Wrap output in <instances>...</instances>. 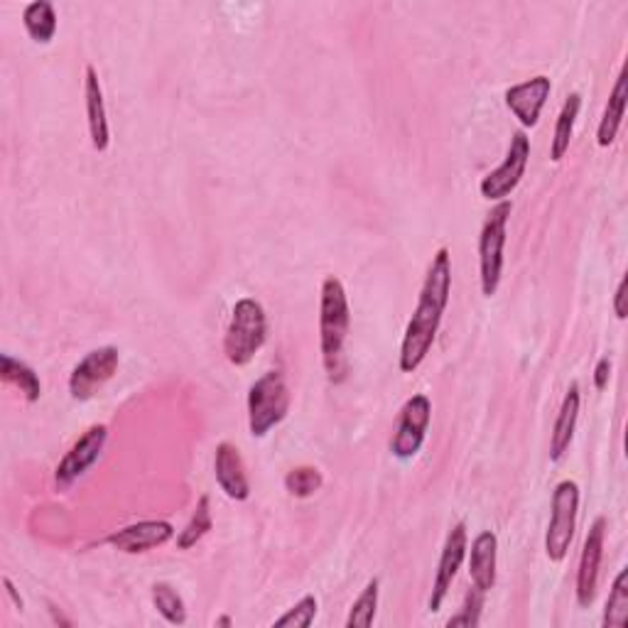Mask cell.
I'll use <instances>...</instances> for the list:
<instances>
[{
    "mask_svg": "<svg viewBox=\"0 0 628 628\" xmlns=\"http://www.w3.org/2000/svg\"><path fill=\"white\" fill-rule=\"evenodd\" d=\"M0 376L8 386H15L27 403H37L42 398V381L35 374V368L27 366L25 361L15 359L13 354L0 356Z\"/></svg>",
    "mask_w": 628,
    "mask_h": 628,
    "instance_id": "obj_22",
    "label": "cell"
},
{
    "mask_svg": "<svg viewBox=\"0 0 628 628\" xmlns=\"http://www.w3.org/2000/svg\"><path fill=\"white\" fill-rule=\"evenodd\" d=\"M528 159H530V137L526 131H516L510 135L504 163L498 165L494 173H488L482 179V185H478L482 197L486 201H496V205L498 201H506L520 185V179H524L528 169Z\"/></svg>",
    "mask_w": 628,
    "mask_h": 628,
    "instance_id": "obj_7",
    "label": "cell"
},
{
    "mask_svg": "<svg viewBox=\"0 0 628 628\" xmlns=\"http://www.w3.org/2000/svg\"><path fill=\"white\" fill-rule=\"evenodd\" d=\"M432 422V403L425 393H418L406 400L400 410L398 428L393 432L390 452L400 462H410L422 450L425 440H428V430Z\"/></svg>",
    "mask_w": 628,
    "mask_h": 628,
    "instance_id": "obj_8",
    "label": "cell"
},
{
    "mask_svg": "<svg viewBox=\"0 0 628 628\" xmlns=\"http://www.w3.org/2000/svg\"><path fill=\"white\" fill-rule=\"evenodd\" d=\"M121 366V351L115 346H99L89 351L69 374V396L79 403L91 400Z\"/></svg>",
    "mask_w": 628,
    "mask_h": 628,
    "instance_id": "obj_9",
    "label": "cell"
},
{
    "mask_svg": "<svg viewBox=\"0 0 628 628\" xmlns=\"http://www.w3.org/2000/svg\"><path fill=\"white\" fill-rule=\"evenodd\" d=\"M614 315H616V319H619V322H624V319H626V278H621L619 285H616Z\"/></svg>",
    "mask_w": 628,
    "mask_h": 628,
    "instance_id": "obj_31",
    "label": "cell"
},
{
    "mask_svg": "<svg viewBox=\"0 0 628 628\" xmlns=\"http://www.w3.org/2000/svg\"><path fill=\"white\" fill-rule=\"evenodd\" d=\"M351 332V307L344 283L337 275H327L319 290V351L327 378L339 386L346 381V342Z\"/></svg>",
    "mask_w": 628,
    "mask_h": 628,
    "instance_id": "obj_2",
    "label": "cell"
},
{
    "mask_svg": "<svg viewBox=\"0 0 628 628\" xmlns=\"http://www.w3.org/2000/svg\"><path fill=\"white\" fill-rule=\"evenodd\" d=\"M249 430L255 440L271 434L290 412V386L283 371H268L249 390Z\"/></svg>",
    "mask_w": 628,
    "mask_h": 628,
    "instance_id": "obj_4",
    "label": "cell"
},
{
    "mask_svg": "<svg viewBox=\"0 0 628 628\" xmlns=\"http://www.w3.org/2000/svg\"><path fill=\"white\" fill-rule=\"evenodd\" d=\"M626 101H628L626 71H621L619 77H616V84H614V89L609 93V101H606V106H604L602 121H599V128H597V145L599 147L614 145L616 135H619V131H621L624 115H626Z\"/></svg>",
    "mask_w": 628,
    "mask_h": 628,
    "instance_id": "obj_19",
    "label": "cell"
},
{
    "mask_svg": "<svg viewBox=\"0 0 628 628\" xmlns=\"http://www.w3.org/2000/svg\"><path fill=\"white\" fill-rule=\"evenodd\" d=\"M580 111H582V93L572 91L565 99V103H562V109L558 113V121H555V133H552V143H550L552 163H562V157L570 153L574 123H577Z\"/></svg>",
    "mask_w": 628,
    "mask_h": 628,
    "instance_id": "obj_20",
    "label": "cell"
},
{
    "mask_svg": "<svg viewBox=\"0 0 628 628\" xmlns=\"http://www.w3.org/2000/svg\"><path fill=\"white\" fill-rule=\"evenodd\" d=\"M151 597H153V606L157 609V614L163 616L167 624H173V626L187 624V604L183 599V594H179L173 584H167V582L153 584Z\"/></svg>",
    "mask_w": 628,
    "mask_h": 628,
    "instance_id": "obj_24",
    "label": "cell"
},
{
    "mask_svg": "<svg viewBox=\"0 0 628 628\" xmlns=\"http://www.w3.org/2000/svg\"><path fill=\"white\" fill-rule=\"evenodd\" d=\"M84 99H87V123L89 137L96 153H106L111 145V128H109V111H106L103 87L96 67H87L84 71Z\"/></svg>",
    "mask_w": 628,
    "mask_h": 628,
    "instance_id": "obj_16",
    "label": "cell"
},
{
    "mask_svg": "<svg viewBox=\"0 0 628 628\" xmlns=\"http://www.w3.org/2000/svg\"><path fill=\"white\" fill-rule=\"evenodd\" d=\"M510 211H514V201H498L492 214L486 217L482 233H478V283H482V295L488 300L498 293L504 278V249Z\"/></svg>",
    "mask_w": 628,
    "mask_h": 628,
    "instance_id": "obj_5",
    "label": "cell"
},
{
    "mask_svg": "<svg viewBox=\"0 0 628 628\" xmlns=\"http://www.w3.org/2000/svg\"><path fill=\"white\" fill-rule=\"evenodd\" d=\"M484 597H486V594H484V592H478V590L474 587V590L464 597L462 609L456 612L450 621H447V626H450V628H456V626L474 628V626H478V621H482Z\"/></svg>",
    "mask_w": 628,
    "mask_h": 628,
    "instance_id": "obj_29",
    "label": "cell"
},
{
    "mask_svg": "<svg viewBox=\"0 0 628 628\" xmlns=\"http://www.w3.org/2000/svg\"><path fill=\"white\" fill-rule=\"evenodd\" d=\"M211 528H214V516H211V498L205 494L199 496V502L191 510V516L187 520V526L179 530L177 536V550H191L197 542L205 540Z\"/></svg>",
    "mask_w": 628,
    "mask_h": 628,
    "instance_id": "obj_23",
    "label": "cell"
},
{
    "mask_svg": "<svg viewBox=\"0 0 628 628\" xmlns=\"http://www.w3.org/2000/svg\"><path fill=\"white\" fill-rule=\"evenodd\" d=\"M580 514V486L572 478H565L555 486L550 504V524L546 533V555L550 562L560 565L570 555V546L577 530Z\"/></svg>",
    "mask_w": 628,
    "mask_h": 628,
    "instance_id": "obj_6",
    "label": "cell"
},
{
    "mask_svg": "<svg viewBox=\"0 0 628 628\" xmlns=\"http://www.w3.org/2000/svg\"><path fill=\"white\" fill-rule=\"evenodd\" d=\"M106 442H109V428H106V425H91V428L69 447V452L62 456L55 470V486L59 492H69V488L101 460Z\"/></svg>",
    "mask_w": 628,
    "mask_h": 628,
    "instance_id": "obj_10",
    "label": "cell"
},
{
    "mask_svg": "<svg viewBox=\"0 0 628 628\" xmlns=\"http://www.w3.org/2000/svg\"><path fill=\"white\" fill-rule=\"evenodd\" d=\"M3 587H5V592H8V597L13 599V604H15V609H20L23 612L25 609V602H23V597H20V592L15 590V584L10 582V577H3Z\"/></svg>",
    "mask_w": 628,
    "mask_h": 628,
    "instance_id": "obj_32",
    "label": "cell"
},
{
    "mask_svg": "<svg viewBox=\"0 0 628 628\" xmlns=\"http://www.w3.org/2000/svg\"><path fill=\"white\" fill-rule=\"evenodd\" d=\"M496 568H498V538L494 530H484L472 542L470 550V577L472 584L488 594L496 587Z\"/></svg>",
    "mask_w": 628,
    "mask_h": 628,
    "instance_id": "obj_18",
    "label": "cell"
},
{
    "mask_svg": "<svg viewBox=\"0 0 628 628\" xmlns=\"http://www.w3.org/2000/svg\"><path fill=\"white\" fill-rule=\"evenodd\" d=\"M378 594H381V582L374 577L366 584L364 592L359 594V599L351 604L349 616H346V628L374 626L376 612H378Z\"/></svg>",
    "mask_w": 628,
    "mask_h": 628,
    "instance_id": "obj_26",
    "label": "cell"
},
{
    "mask_svg": "<svg viewBox=\"0 0 628 628\" xmlns=\"http://www.w3.org/2000/svg\"><path fill=\"white\" fill-rule=\"evenodd\" d=\"M612 359L609 356H602L597 361V366H594V388L597 390H606L609 388V378H612Z\"/></svg>",
    "mask_w": 628,
    "mask_h": 628,
    "instance_id": "obj_30",
    "label": "cell"
},
{
    "mask_svg": "<svg viewBox=\"0 0 628 628\" xmlns=\"http://www.w3.org/2000/svg\"><path fill=\"white\" fill-rule=\"evenodd\" d=\"M317 609L319 602L315 594H305V597L297 602L290 612L283 614L280 619H275V626L278 628H310L317 619Z\"/></svg>",
    "mask_w": 628,
    "mask_h": 628,
    "instance_id": "obj_28",
    "label": "cell"
},
{
    "mask_svg": "<svg viewBox=\"0 0 628 628\" xmlns=\"http://www.w3.org/2000/svg\"><path fill=\"white\" fill-rule=\"evenodd\" d=\"M23 25L32 42L49 45L57 35V10L49 0H32L23 10Z\"/></svg>",
    "mask_w": 628,
    "mask_h": 628,
    "instance_id": "obj_21",
    "label": "cell"
},
{
    "mask_svg": "<svg viewBox=\"0 0 628 628\" xmlns=\"http://www.w3.org/2000/svg\"><path fill=\"white\" fill-rule=\"evenodd\" d=\"M602 624L606 628H626L628 624V568L616 574L609 599H606L604 606Z\"/></svg>",
    "mask_w": 628,
    "mask_h": 628,
    "instance_id": "obj_25",
    "label": "cell"
},
{
    "mask_svg": "<svg viewBox=\"0 0 628 628\" xmlns=\"http://www.w3.org/2000/svg\"><path fill=\"white\" fill-rule=\"evenodd\" d=\"M175 538V526L169 520H141L125 526L106 538V546L123 552V555H143L155 548L167 546Z\"/></svg>",
    "mask_w": 628,
    "mask_h": 628,
    "instance_id": "obj_13",
    "label": "cell"
},
{
    "mask_svg": "<svg viewBox=\"0 0 628 628\" xmlns=\"http://www.w3.org/2000/svg\"><path fill=\"white\" fill-rule=\"evenodd\" d=\"M452 295V253L447 246L438 249L430 261L428 275L420 287L418 305L406 327V337L400 344L398 366L403 374H415L425 359L430 356L434 339H438L442 317Z\"/></svg>",
    "mask_w": 628,
    "mask_h": 628,
    "instance_id": "obj_1",
    "label": "cell"
},
{
    "mask_svg": "<svg viewBox=\"0 0 628 628\" xmlns=\"http://www.w3.org/2000/svg\"><path fill=\"white\" fill-rule=\"evenodd\" d=\"M214 476L217 484L231 502H249L251 498V478L243 464V456L236 444L221 442L214 452Z\"/></svg>",
    "mask_w": 628,
    "mask_h": 628,
    "instance_id": "obj_15",
    "label": "cell"
},
{
    "mask_svg": "<svg viewBox=\"0 0 628 628\" xmlns=\"http://www.w3.org/2000/svg\"><path fill=\"white\" fill-rule=\"evenodd\" d=\"M604 540H606V518L599 516L590 526L587 538H584L580 568H577V584H574V594H577V604L582 609H590L594 599H597L602 562H604Z\"/></svg>",
    "mask_w": 628,
    "mask_h": 628,
    "instance_id": "obj_11",
    "label": "cell"
},
{
    "mask_svg": "<svg viewBox=\"0 0 628 628\" xmlns=\"http://www.w3.org/2000/svg\"><path fill=\"white\" fill-rule=\"evenodd\" d=\"M466 550H470V533H466V524H456L444 538L438 572H434L432 594L428 602V609L432 614H438L442 609L447 594H450L452 590V582L456 580V572H460L462 562L466 560Z\"/></svg>",
    "mask_w": 628,
    "mask_h": 628,
    "instance_id": "obj_12",
    "label": "cell"
},
{
    "mask_svg": "<svg viewBox=\"0 0 628 628\" xmlns=\"http://www.w3.org/2000/svg\"><path fill=\"white\" fill-rule=\"evenodd\" d=\"M580 406H582L580 383H570L565 398H562L555 425H552V434H550V462L552 464H560L562 460H565V454L570 452L574 430H577V420H580Z\"/></svg>",
    "mask_w": 628,
    "mask_h": 628,
    "instance_id": "obj_17",
    "label": "cell"
},
{
    "mask_svg": "<svg viewBox=\"0 0 628 628\" xmlns=\"http://www.w3.org/2000/svg\"><path fill=\"white\" fill-rule=\"evenodd\" d=\"M268 342V315L255 297H241L233 305L231 319L223 334V354L233 366H249L255 354Z\"/></svg>",
    "mask_w": 628,
    "mask_h": 628,
    "instance_id": "obj_3",
    "label": "cell"
},
{
    "mask_svg": "<svg viewBox=\"0 0 628 628\" xmlns=\"http://www.w3.org/2000/svg\"><path fill=\"white\" fill-rule=\"evenodd\" d=\"M552 93V81L546 74H538V77L514 84L506 91V106L508 111L516 115V121L520 123L524 131L536 128L540 121V113L546 109V103Z\"/></svg>",
    "mask_w": 628,
    "mask_h": 628,
    "instance_id": "obj_14",
    "label": "cell"
},
{
    "mask_svg": "<svg viewBox=\"0 0 628 628\" xmlns=\"http://www.w3.org/2000/svg\"><path fill=\"white\" fill-rule=\"evenodd\" d=\"M217 626H223V628H231L233 621H231V616H219L217 619Z\"/></svg>",
    "mask_w": 628,
    "mask_h": 628,
    "instance_id": "obj_33",
    "label": "cell"
},
{
    "mask_svg": "<svg viewBox=\"0 0 628 628\" xmlns=\"http://www.w3.org/2000/svg\"><path fill=\"white\" fill-rule=\"evenodd\" d=\"M324 486V476L317 466L302 464L285 474V492L295 498H312Z\"/></svg>",
    "mask_w": 628,
    "mask_h": 628,
    "instance_id": "obj_27",
    "label": "cell"
}]
</instances>
